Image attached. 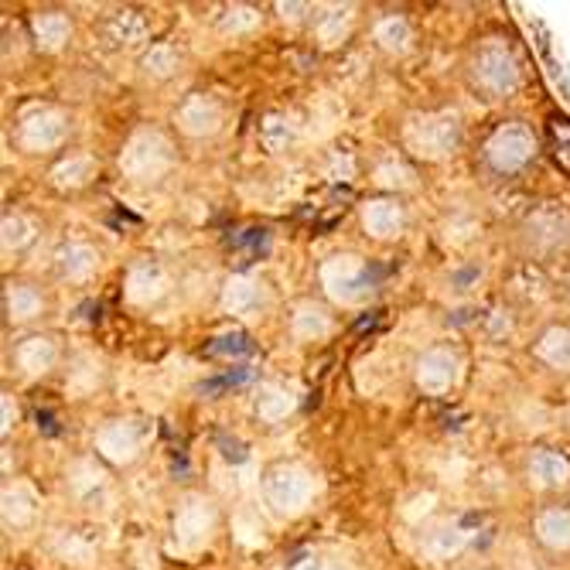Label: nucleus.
<instances>
[{
  "mask_svg": "<svg viewBox=\"0 0 570 570\" xmlns=\"http://www.w3.org/2000/svg\"><path fill=\"white\" fill-rule=\"evenodd\" d=\"M464 127L454 110H434V114H417L410 117L403 127V144L424 161H444L461 147Z\"/></svg>",
  "mask_w": 570,
  "mask_h": 570,
  "instance_id": "f257e3e1",
  "label": "nucleus"
},
{
  "mask_svg": "<svg viewBox=\"0 0 570 570\" xmlns=\"http://www.w3.org/2000/svg\"><path fill=\"white\" fill-rule=\"evenodd\" d=\"M261 492H264V502L274 515H281V520H294V515L311 509L318 485H315V475H311L304 464L281 461V464H274V469H267Z\"/></svg>",
  "mask_w": 570,
  "mask_h": 570,
  "instance_id": "f03ea898",
  "label": "nucleus"
},
{
  "mask_svg": "<svg viewBox=\"0 0 570 570\" xmlns=\"http://www.w3.org/2000/svg\"><path fill=\"white\" fill-rule=\"evenodd\" d=\"M472 82L475 89H482L485 96L492 99H505L520 89V79H523V69H520V59H515V51L509 41L502 38H485L475 56H472Z\"/></svg>",
  "mask_w": 570,
  "mask_h": 570,
  "instance_id": "7ed1b4c3",
  "label": "nucleus"
},
{
  "mask_svg": "<svg viewBox=\"0 0 570 570\" xmlns=\"http://www.w3.org/2000/svg\"><path fill=\"white\" fill-rule=\"evenodd\" d=\"M117 165H120V175L130 181H140V185L161 181L175 168V147L161 130L147 127V130H137L124 144Z\"/></svg>",
  "mask_w": 570,
  "mask_h": 570,
  "instance_id": "20e7f679",
  "label": "nucleus"
},
{
  "mask_svg": "<svg viewBox=\"0 0 570 570\" xmlns=\"http://www.w3.org/2000/svg\"><path fill=\"white\" fill-rule=\"evenodd\" d=\"M318 281L325 287V294L342 304V307H355L373 294V274L366 267L358 253H335L322 264Z\"/></svg>",
  "mask_w": 570,
  "mask_h": 570,
  "instance_id": "39448f33",
  "label": "nucleus"
},
{
  "mask_svg": "<svg viewBox=\"0 0 570 570\" xmlns=\"http://www.w3.org/2000/svg\"><path fill=\"white\" fill-rule=\"evenodd\" d=\"M219 527V509L209 495L202 492H188L178 499V509H175V520H171V537H175V547L181 553H195L202 550L205 543L213 540Z\"/></svg>",
  "mask_w": 570,
  "mask_h": 570,
  "instance_id": "423d86ee",
  "label": "nucleus"
},
{
  "mask_svg": "<svg viewBox=\"0 0 570 570\" xmlns=\"http://www.w3.org/2000/svg\"><path fill=\"white\" fill-rule=\"evenodd\" d=\"M537 154V134L527 124H502L485 140V161L495 175H515L523 171Z\"/></svg>",
  "mask_w": 570,
  "mask_h": 570,
  "instance_id": "0eeeda50",
  "label": "nucleus"
},
{
  "mask_svg": "<svg viewBox=\"0 0 570 570\" xmlns=\"http://www.w3.org/2000/svg\"><path fill=\"white\" fill-rule=\"evenodd\" d=\"M147 444V428L134 417H114L107 424H99L96 438H92V451L114 464V469H127V464H134L140 458Z\"/></svg>",
  "mask_w": 570,
  "mask_h": 570,
  "instance_id": "6e6552de",
  "label": "nucleus"
},
{
  "mask_svg": "<svg viewBox=\"0 0 570 570\" xmlns=\"http://www.w3.org/2000/svg\"><path fill=\"white\" fill-rule=\"evenodd\" d=\"M461 370H464L461 355L454 348L438 345L417 358V366H413V383H417V390L428 396H444L461 383Z\"/></svg>",
  "mask_w": 570,
  "mask_h": 570,
  "instance_id": "1a4fd4ad",
  "label": "nucleus"
},
{
  "mask_svg": "<svg viewBox=\"0 0 570 570\" xmlns=\"http://www.w3.org/2000/svg\"><path fill=\"white\" fill-rule=\"evenodd\" d=\"M175 124L185 137L191 140H205L216 137L226 124V107L213 96V92H188L178 110H175Z\"/></svg>",
  "mask_w": 570,
  "mask_h": 570,
  "instance_id": "9d476101",
  "label": "nucleus"
},
{
  "mask_svg": "<svg viewBox=\"0 0 570 570\" xmlns=\"http://www.w3.org/2000/svg\"><path fill=\"white\" fill-rule=\"evenodd\" d=\"M527 243L537 253H553L570 243V209L560 202H543L527 219Z\"/></svg>",
  "mask_w": 570,
  "mask_h": 570,
  "instance_id": "9b49d317",
  "label": "nucleus"
},
{
  "mask_svg": "<svg viewBox=\"0 0 570 570\" xmlns=\"http://www.w3.org/2000/svg\"><path fill=\"white\" fill-rule=\"evenodd\" d=\"M66 114L62 110H51V107H38L31 114L21 117V127H18V144L28 150V154H45V150H56L62 140H66Z\"/></svg>",
  "mask_w": 570,
  "mask_h": 570,
  "instance_id": "f8f14e48",
  "label": "nucleus"
},
{
  "mask_svg": "<svg viewBox=\"0 0 570 570\" xmlns=\"http://www.w3.org/2000/svg\"><path fill=\"white\" fill-rule=\"evenodd\" d=\"M358 219H362V229H366L373 239L386 243V239H400L403 229H406V209L396 195H376V198H366L358 209Z\"/></svg>",
  "mask_w": 570,
  "mask_h": 570,
  "instance_id": "ddd939ff",
  "label": "nucleus"
},
{
  "mask_svg": "<svg viewBox=\"0 0 570 570\" xmlns=\"http://www.w3.org/2000/svg\"><path fill=\"white\" fill-rule=\"evenodd\" d=\"M171 294V277L161 264L154 261H140L127 271V281H124V297L137 307H150L158 304Z\"/></svg>",
  "mask_w": 570,
  "mask_h": 570,
  "instance_id": "4468645a",
  "label": "nucleus"
},
{
  "mask_svg": "<svg viewBox=\"0 0 570 570\" xmlns=\"http://www.w3.org/2000/svg\"><path fill=\"white\" fill-rule=\"evenodd\" d=\"M267 287L249 274H233L223 284V307L233 318H256L267 307Z\"/></svg>",
  "mask_w": 570,
  "mask_h": 570,
  "instance_id": "2eb2a0df",
  "label": "nucleus"
},
{
  "mask_svg": "<svg viewBox=\"0 0 570 570\" xmlns=\"http://www.w3.org/2000/svg\"><path fill=\"white\" fill-rule=\"evenodd\" d=\"M527 475H530V485L540 489V492L567 489V485H570V458L560 454V451L540 448V451L530 454Z\"/></svg>",
  "mask_w": 570,
  "mask_h": 570,
  "instance_id": "dca6fc26",
  "label": "nucleus"
},
{
  "mask_svg": "<svg viewBox=\"0 0 570 570\" xmlns=\"http://www.w3.org/2000/svg\"><path fill=\"white\" fill-rule=\"evenodd\" d=\"M14 362H18V370L35 380V376H45L56 370V362H59V345L51 335H28L18 342L14 348Z\"/></svg>",
  "mask_w": 570,
  "mask_h": 570,
  "instance_id": "f3484780",
  "label": "nucleus"
},
{
  "mask_svg": "<svg viewBox=\"0 0 570 570\" xmlns=\"http://www.w3.org/2000/svg\"><path fill=\"white\" fill-rule=\"evenodd\" d=\"M335 328L332 315L325 304H315V301H297L294 311H291V335L297 342H322L328 338Z\"/></svg>",
  "mask_w": 570,
  "mask_h": 570,
  "instance_id": "a211bd4d",
  "label": "nucleus"
},
{
  "mask_svg": "<svg viewBox=\"0 0 570 570\" xmlns=\"http://www.w3.org/2000/svg\"><path fill=\"white\" fill-rule=\"evenodd\" d=\"M96 267H99V249L89 243L72 239V243H62L56 249V271L62 281H72V284L89 281L96 274Z\"/></svg>",
  "mask_w": 570,
  "mask_h": 570,
  "instance_id": "6ab92c4d",
  "label": "nucleus"
},
{
  "mask_svg": "<svg viewBox=\"0 0 570 570\" xmlns=\"http://www.w3.org/2000/svg\"><path fill=\"white\" fill-rule=\"evenodd\" d=\"M297 410V393L284 383H264L256 390V400H253V413L261 417L264 424L277 428L284 424L291 413Z\"/></svg>",
  "mask_w": 570,
  "mask_h": 570,
  "instance_id": "aec40b11",
  "label": "nucleus"
},
{
  "mask_svg": "<svg viewBox=\"0 0 570 570\" xmlns=\"http://www.w3.org/2000/svg\"><path fill=\"white\" fill-rule=\"evenodd\" d=\"M469 540H472V533L464 530L461 523H454V520H444V523H438V527H431L428 533H424V540H421V550H424V557H431V560H451V557H458L464 547H469Z\"/></svg>",
  "mask_w": 570,
  "mask_h": 570,
  "instance_id": "412c9836",
  "label": "nucleus"
},
{
  "mask_svg": "<svg viewBox=\"0 0 570 570\" xmlns=\"http://www.w3.org/2000/svg\"><path fill=\"white\" fill-rule=\"evenodd\" d=\"M0 515H4L8 530H28L38 515V495L21 482L4 485V495H0Z\"/></svg>",
  "mask_w": 570,
  "mask_h": 570,
  "instance_id": "4be33fe9",
  "label": "nucleus"
},
{
  "mask_svg": "<svg viewBox=\"0 0 570 570\" xmlns=\"http://www.w3.org/2000/svg\"><path fill=\"white\" fill-rule=\"evenodd\" d=\"M102 35H107V41L114 48H124V51H134L140 45H147L150 38V24L140 11H117L110 14L107 28H102Z\"/></svg>",
  "mask_w": 570,
  "mask_h": 570,
  "instance_id": "5701e85b",
  "label": "nucleus"
},
{
  "mask_svg": "<svg viewBox=\"0 0 570 570\" xmlns=\"http://www.w3.org/2000/svg\"><path fill=\"white\" fill-rule=\"evenodd\" d=\"M31 38H35V45L41 51H48V56H51V51H62L66 41L72 38L69 14H62V11H38L31 18Z\"/></svg>",
  "mask_w": 570,
  "mask_h": 570,
  "instance_id": "b1692460",
  "label": "nucleus"
},
{
  "mask_svg": "<svg viewBox=\"0 0 570 570\" xmlns=\"http://www.w3.org/2000/svg\"><path fill=\"white\" fill-rule=\"evenodd\" d=\"M45 311V297L38 287L31 284H8L4 287V315L11 325H28L35 318H41Z\"/></svg>",
  "mask_w": 570,
  "mask_h": 570,
  "instance_id": "393cba45",
  "label": "nucleus"
},
{
  "mask_svg": "<svg viewBox=\"0 0 570 570\" xmlns=\"http://www.w3.org/2000/svg\"><path fill=\"white\" fill-rule=\"evenodd\" d=\"M96 178V158L92 154H69L56 168L48 171V181L59 191H79Z\"/></svg>",
  "mask_w": 570,
  "mask_h": 570,
  "instance_id": "a878e982",
  "label": "nucleus"
},
{
  "mask_svg": "<svg viewBox=\"0 0 570 570\" xmlns=\"http://www.w3.org/2000/svg\"><path fill=\"white\" fill-rule=\"evenodd\" d=\"M533 533H537V540H540L547 550L567 553V550H570V509H560V505L543 509V512L537 515V523H533Z\"/></svg>",
  "mask_w": 570,
  "mask_h": 570,
  "instance_id": "bb28decb",
  "label": "nucleus"
},
{
  "mask_svg": "<svg viewBox=\"0 0 570 570\" xmlns=\"http://www.w3.org/2000/svg\"><path fill=\"white\" fill-rule=\"evenodd\" d=\"M533 355L543 362V366H550L557 373H570V328L567 325H550L537 338Z\"/></svg>",
  "mask_w": 570,
  "mask_h": 570,
  "instance_id": "cd10ccee",
  "label": "nucleus"
},
{
  "mask_svg": "<svg viewBox=\"0 0 570 570\" xmlns=\"http://www.w3.org/2000/svg\"><path fill=\"white\" fill-rule=\"evenodd\" d=\"M352 24H355V4H335L328 8L318 21H315V35H318V45L322 48H338L348 41L352 35Z\"/></svg>",
  "mask_w": 570,
  "mask_h": 570,
  "instance_id": "c85d7f7f",
  "label": "nucleus"
},
{
  "mask_svg": "<svg viewBox=\"0 0 570 570\" xmlns=\"http://www.w3.org/2000/svg\"><path fill=\"white\" fill-rule=\"evenodd\" d=\"M66 485H69V492H72L76 499L89 502V499H96L102 489H107V472H102L92 458H79V461L69 464Z\"/></svg>",
  "mask_w": 570,
  "mask_h": 570,
  "instance_id": "c756f323",
  "label": "nucleus"
},
{
  "mask_svg": "<svg viewBox=\"0 0 570 570\" xmlns=\"http://www.w3.org/2000/svg\"><path fill=\"white\" fill-rule=\"evenodd\" d=\"M256 137H261V147L267 154H284L297 140V124H294L291 114L274 110V114H267L261 120V127H256Z\"/></svg>",
  "mask_w": 570,
  "mask_h": 570,
  "instance_id": "7c9ffc66",
  "label": "nucleus"
},
{
  "mask_svg": "<svg viewBox=\"0 0 570 570\" xmlns=\"http://www.w3.org/2000/svg\"><path fill=\"white\" fill-rule=\"evenodd\" d=\"M373 41L390 51V56H403L413 45V24L403 18V14H383L376 24H373Z\"/></svg>",
  "mask_w": 570,
  "mask_h": 570,
  "instance_id": "2f4dec72",
  "label": "nucleus"
},
{
  "mask_svg": "<svg viewBox=\"0 0 570 570\" xmlns=\"http://www.w3.org/2000/svg\"><path fill=\"white\" fill-rule=\"evenodd\" d=\"M178 51H175V45H168V41H154V45H147V51L140 56V72L147 76V79H168V76H175L178 72Z\"/></svg>",
  "mask_w": 570,
  "mask_h": 570,
  "instance_id": "473e14b6",
  "label": "nucleus"
},
{
  "mask_svg": "<svg viewBox=\"0 0 570 570\" xmlns=\"http://www.w3.org/2000/svg\"><path fill=\"white\" fill-rule=\"evenodd\" d=\"M0 243H4L8 253H21L24 246L35 243V223L21 213H8L0 219Z\"/></svg>",
  "mask_w": 570,
  "mask_h": 570,
  "instance_id": "72a5a7b5",
  "label": "nucleus"
},
{
  "mask_svg": "<svg viewBox=\"0 0 570 570\" xmlns=\"http://www.w3.org/2000/svg\"><path fill=\"white\" fill-rule=\"evenodd\" d=\"M261 28V11L249 4H229L219 14V31L223 35H249Z\"/></svg>",
  "mask_w": 570,
  "mask_h": 570,
  "instance_id": "f704fd0d",
  "label": "nucleus"
},
{
  "mask_svg": "<svg viewBox=\"0 0 570 570\" xmlns=\"http://www.w3.org/2000/svg\"><path fill=\"white\" fill-rule=\"evenodd\" d=\"M373 181H376L380 188H386V191H403V188L413 185V171H410L400 158H386V161L376 165Z\"/></svg>",
  "mask_w": 570,
  "mask_h": 570,
  "instance_id": "c9c22d12",
  "label": "nucleus"
},
{
  "mask_svg": "<svg viewBox=\"0 0 570 570\" xmlns=\"http://www.w3.org/2000/svg\"><path fill=\"white\" fill-rule=\"evenodd\" d=\"M56 553H59L66 563H86V560H92L96 547H92L82 533H62V537L56 540Z\"/></svg>",
  "mask_w": 570,
  "mask_h": 570,
  "instance_id": "e433bc0d",
  "label": "nucleus"
},
{
  "mask_svg": "<svg viewBox=\"0 0 570 570\" xmlns=\"http://www.w3.org/2000/svg\"><path fill=\"white\" fill-rule=\"evenodd\" d=\"M18 417H21V410H18L14 393H0V434L11 438V431L18 428Z\"/></svg>",
  "mask_w": 570,
  "mask_h": 570,
  "instance_id": "4c0bfd02",
  "label": "nucleus"
},
{
  "mask_svg": "<svg viewBox=\"0 0 570 570\" xmlns=\"http://www.w3.org/2000/svg\"><path fill=\"white\" fill-rule=\"evenodd\" d=\"M287 570H338L328 557H322V553H304V557H297Z\"/></svg>",
  "mask_w": 570,
  "mask_h": 570,
  "instance_id": "58836bf2",
  "label": "nucleus"
},
{
  "mask_svg": "<svg viewBox=\"0 0 570 570\" xmlns=\"http://www.w3.org/2000/svg\"><path fill=\"white\" fill-rule=\"evenodd\" d=\"M277 11H281L284 21H301V14L311 11V8L307 4H277Z\"/></svg>",
  "mask_w": 570,
  "mask_h": 570,
  "instance_id": "ea45409f",
  "label": "nucleus"
}]
</instances>
